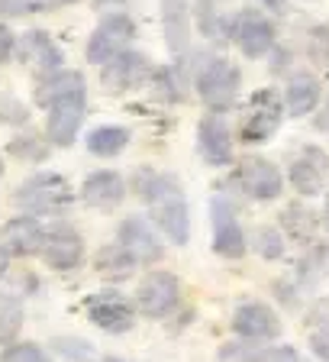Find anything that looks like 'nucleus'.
Listing matches in <instances>:
<instances>
[{"mask_svg": "<svg viewBox=\"0 0 329 362\" xmlns=\"http://www.w3.org/2000/svg\"><path fill=\"white\" fill-rule=\"evenodd\" d=\"M133 191L145 201L152 223L162 230L164 240L174 243V246H187V240H191V207H187V194L181 188L178 175L139 168L133 175Z\"/></svg>", "mask_w": 329, "mask_h": 362, "instance_id": "nucleus-1", "label": "nucleus"}, {"mask_svg": "<svg viewBox=\"0 0 329 362\" xmlns=\"http://www.w3.org/2000/svg\"><path fill=\"white\" fill-rule=\"evenodd\" d=\"M13 204H16V211L20 214H32V217H59V214H68V207L75 204V191H71V185H68L65 175L36 172L13 191Z\"/></svg>", "mask_w": 329, "mask_h": 362, "instance_id": "nucleus-2", "label": "nucleus"}, {"mask_svg": "<svg viewBox=\"0 0 329 362\" xmlns=\"http://www.w3.org/2000/svg\"><path fill=\"white\" fill-rule=\"evenodd\" d=\"M194 90L197 98L203 100V107L213 113H223L236 104L242 90V71L232 59H223V55H210L194 75Z\"/></svg>", "mask_w": 329, "mask_h": 362, "instance_id": "nucleus-3", "label": "nucleus"}, {"mask_svg": "<svg viewBox=\"0 0 329 362\" xmlns=\"http://www.w3.org/2000/svg\"><path fill=\"white\" fill-rule=\"evenodd\" d=\"M133 39H136V20L129 13H123V10H113V13L100 16V23L94 26L84 55H88L90 65L104 68L110 59L133 49Z\"/></svg>", "mask_w": 329, "mask_h": 362, "instance_id": "nucleus-4", "label": "nucleus"}, {"mask_svg": "<svg viewBox=\"0 0 329 362\" xmlns=\"http://www.w3.org/2000/svg\"><path fill=\"white\" fill-rule=\"evenodd\" d=\"M285 110L287 107L281 104L277 90H271V88L255 90L252 98H249L246 110H242L239 139L249 143V146L252 143H268L271 136L281 129V123H285Z\"/></svg>", "mask_w": 329, "mask_h": 362, "instance_id": "nucleus-5", "label": "nucleus"}, {"mask_svg": "<svg viewBox=\"0 0 329 362\" xmlns=\"http://www.w3.org/2000/svg\"><path fill=\"white\" fill-rule=\"evenodd\" d=\"M232 42L246 59H265L277 45V26L262 7H242L232 13Z\"/></svg>", "mask_w": 329, "mask_h": 362, "instance_id": "nucleus-6", "label": "nucleus"}, {"mask_svg": "<svg viewBox=\"0 0 329 362\" xmlns=\"http://www.w3.org/2000/svg\"><path fill=\"white\" fill-rule=\"evenodd\" d=\"M84 117H88V90H75V94L52 100L45 107V136H49V143L55 149L75 146Z\"/></svg>", "mask_w": 329, "mask_h": 362, "instance_id": "nucleus-7", "label": "nucleus"}, {"mask_svg": "<svg viewBox=\"0 0 329 362\" xmlns=\"http://www.w3.org/2000/svg\"><path fill=\"white\" fill-rule=\"evenodd\" d=\"M181 301V281L172 272H149L139 288H136V308L143 317H152V320H162L168 317Z\"/></svg>", "mask_w": 329, "mask_h": 362, "instance_id": "nucleus-8", "label": "nucleus"}, {"mask_svg": "<svg viewBox=\"0 0 329 362\" xmlns=\"http://www.w3.org/2000/svg\"><path fill=\"white\" fill-rule=\"evenodd\" d=\"M236 181L252 201H277L285 191V175L281 168L265 156H246L236 168Z\"/></svg>", "mask_w": 329, "mask_h": 362, "instance_id": "nucleus-9", "label": "nucleus"}, {"mask_svg": "<svg viewBox=\"0 0 329 362\" xmlns=\"http://www.w3.org/2000/svg\"><path fill=\"white\" fill-rule=\"evenodd\" d=\"M152 75H155V65H152L149 55H143L139 49H126V52H120L116 59H110L100 68V81H104V88L113 90V94L143 88V84L152 81Z\"/></svg>", "mask_w": 329, "mask_h": 362, "instance_id": "nucleus-10", "label": "nucleus"}, {"mask_svg": "<svg viewBox=\"0 0 329 362\" xmlns=\"http://www.w3.org/2000/svg\"><path fill=\"white\" fill-rule=\"evenodd\" d=\"M84 308H88L90 324L97 327V330L116 333V337L133 330V327H136V314H139V308H136V304H129L120 291L90 294L88 301H84Z\"/></svg>", "mask_w": 329, "mask_h": 362, "instance_id": "nucleus-11", "label": "nucleus"}, {"mask_svg": "<svg viewBox=\"0 0 329 362\" xmlns=\"http://www.w3.org/2000/svg\"><path fill=\"white\" fill-rule=\"evenodd\" d=\"M210 223H213V249L217 256L223 259H242L249 249V236L242 230L239 217H236V207L223 197H213L210 201Z\"/></svg>", "mask_w": 329, "mask_h": 362, "instance_id": "nucleus-12", "label": "nucleus"}, {"mask_svg": "<svg viewBox=\"0 0 329 362\" xmlns=\"http://www.w3.org/2000/svg\"><path fill=\"white\" fill-rule=\"evenodd\" d=\"M39 256L55 272H75L84 262V240L71 223H52L45 226V243Z\"/></svg>", "mask_w": 329, "mask_h": 362, "instance_id": "nucleus-13", "label": "nucleus"}, {"mask_svg": "<svg viewBox=\"0 0 329 362\" xmlns=\"http://www.w3.org/2000/svg\"><path fill=\"white\" fill-rule=\"evenodd\" d=\"M116 243H123L139 265H155V262H162V256H164L162 230L145 217L120 220V226H116Z\"/></svg>", "mask_w": 329, "mask_h": 362, "instance_id": "nucleus-14", "label": "nucleus"}, {"mask_svg": "<svg viewBox=\"0 0 329 362\" xmlns=\"http://www.w3.org/2000/svg\"><path fill=\"white\" fill-rule=\"evenodd\" d=\"M197 152L213 168H226L232 162V129L220 113L210 110L207 117H201V123H197Z\"/></svg>", "mask_w": 329, "mask_h": 362, "instance_id": "nucleus-15", "label": "nucleus"}, {"mask_svg": "<svg viewBox=\"0 0 329 362\" xmlns=\"http://www.w3.org/2000/svg\"><path fill=\"white\" fill-rule=\"evenodd\" d=\"M287 178H291V188L297 191L300 197L323 194V188H326V181H329V156L320 146H307V149L291 162Z\"/></svg>", "mask_w": 329, "mask_h": 362, "instance_id": "nucleus-16", "label": "nucleus"}, {"mask_svg": "<svg viewBox=\"0 0 329 362\" xmlns=\"http://www.w3.org/2000/svg\"><path fill=\"white\" fill-rule=\"evenodd\" d=\"M232 333L268 343V339L281 337V317L275 314V308H268L262 301H246L232 310Z\"/></svg>", "mask_w": 329, "mask_h": 362, "instance_id": "nucleus-17", "label": "nucleus"}, {"mask_svg": "<svg viewBox=\"0 0 329 362\" xmlns=\"http://www.w3.org/2000/svg\"><path fill=\"white\" fill-rule=\"evenodd\" d=\"M194 4L197 0H162V30L168 52L178 55L191 52V33H194Z\"/></svg>", "mask_w": 329, "mask_h": 362, "instance_id": "nucleus-18", "label": "nucleus"}, {"mask_svg": "<svg viewBox=\"0 0 329 362\" xmlns=\"http://www.w3.org/2000/svg\"><path fill=\"white\" fill-rule=\"evenodd\" d=\"M16 55H20V62H26V65L36 71V78L52 75V71H59V68L65 65L61 49L55 45V39L45 30L23 33V36L16 39Z\"/></svg>", "mask_w": 329, "mask_h": 362, "instance_id": "nucleus-19", "label": "nucleus"}, {"mask_svg": "<svg viewBox=\"0 0 329 362\" xmlns=\"http://www.w3.org/2000/svg\"><path fill=\"white\" fill-rule=\"evenodd\" d=\"M42 243H45V226L32 214H20V217L7 220L0 226V246L7 249V256L16 259L36 256V252H42Z\"/></svg>", "mask_w": 329, "mask_h": 362, "instance_id": "nucleus-20", "label": "nucleus"}, {"mask_svg": "<svg viewBox=\"0 0 329 362\" xmlns=\"http://www.w3.org/2000/svg\"><path fill=\"white\" fill-rule=\"evenodd\" d=\"M123 197H126V178L113 168L90 172L81 185V201L94 211H113L123 204Z\"/></svg>", "mask_w": 329, "mask_h": 362, "instance_id": "nucleus-21", "label": "nucleus"}, {"mask_svg": "<svg viewBox=\"0 0 329 362\" xmlns=\"http://www.w3.org/2000/svg\"><path fill=\"white\" fill-rule=\"evenodd\" d=\"M323 100V84L310 71H294L285 84V107L291 117H310Z\"/></svg>", "mask_w": 329, "mask_h": 362, "instance_id": "nucleus-22", "label": "nucleus"}, {"mask_svg": "<svg viewBox=\"0 0 329 362\" xmlns=\"http://www.w3.org/2000/svg\"><path fill=\"white\" fill-rule=\"evenodd\" d=\"M75 90H88L84 75L75 71V68H59V71H52V75H45L36 81V104L49 107L52 100L65 98V94H75Z\"/></svg>", "mask_w": 329, "mask_h": 362, "instance_id": "nucleus-23", "label": "nucleus"}, {"mask_svg": "<svg viewBox=\"0 0 329 362\" xmlns=\"http://www.w3.org/2000/svg\"><path fill=\"white\" fill-rule=\"evenodd\" d=\"M136 259L133 252H129L123 243H110V246H100L97 256H94V269H97V275H104V279L110 281H120V279H129L136 272Z\"/></svg>", "mask_w": 329, "mask_h": 362, "instance_id": "nucleus-24", "label": "nucleus"}, {"mask_svg": "<svg viewBox=\"0 0 329 362\" xmlns=\"http://www.w3.org/2000/svg\"><path fill=\"white\" fill-rule=\"evenodd\" d=\"M84 146H88L90 156L97 158H113L120 156L129 146V129L116 127V123H104V127H94L88 136H84Z\"/></svg>", "mask_w": 329, "mask_h": 362, "instance_id": "nucleus-25", "label": "nucleus"}, {"mask_svg": "<svg viewBox=\"0 0 329 362\" xmlns=\"http://www.w3.org/2000/svg\"><path fill=\"white\" fill-rule=\"evenodd\" d=\"M281 230H285L287 240L300 243V246H310L316 240V217L310 207H300V204H291L285 214H281Z\"/></svg>", "mask_w": 329, "mask_h": 362, "instance_id": "nucleus-26", "label": "nucleus"}, {"mask_svg": "<svg viewBox=\"0 0 329 362\" xmlns=\"http://www.w3.org/2000/svg\"><path fill=\"white\" fill-rule=\"evenodd\" d=\"M49 136H39V133H20L10 139V156L20 158V162H45L49 158Z\"/></svg>", "mask_w": 329, "mask_h": 362, "instance_id": "nucleus-27", "label": "nucleus"}, {"mask_svg": "<svg viewBox=\"0 0 329 362\" xmlns=\"http://www.w3.org/2000/svg\"><path fill=\"white\" fill-rule=\"evenodd\" d=\"M285 240L287 236L281 226H258L252 236V246L262 259H271V262H275V259H285V249H287Z\"/></svg>", "mask_w": 329, "mask_h": 362, "instance_id": "nucleus-28", "label": "nucleus"}, {"mask_svg": "<svg viewBox=\"0 0 329 362\" xmlns=\"http://www.w3.org/2000/svg\"><path fill=\"white\" fill-rule=\"evenodd\" d=\"M262 353H265V346L258 339L239 337V339H232V343H223L217 356H220V362H262Z\"/></svg>", "mask_w": 329, "mask_h": 362, "instance_id": "nucleus-29", "label": "nucleus"}, {"mask_svg": "<svg viewBox=\"0 0 329 362\" xmlns=\"http://www.w3.org/2000/svg\"><path fill=\"white\" fill-rule=\"evenodd\" d=\"M23 327V308L16 298H0V343H13Z\"/></svg>", "mask_w": 329, "mask_h": 362, "instance_id": "nucleus-30", "label": "nucleus"}, {"mask_svg": "<svg viewBox=\"0 0 329 362\" xmlns=\"http://www.w3.org/2000/svg\"><path fill=\"white\" fill-rule=\"evenodd\" d=\"M52 349L61 356L65 362H94V346L81 337H55Z\"/></svg>", "mask_w": 329, "mask_h": 362, "instance_id": "nucleus-31", "label": "nucleus"}, {"mask_svg": "<svg viewBox=\"0 0 329 362\" xmlns=\"http://www.w3.org/2000/svg\"><path fill=\"white\" fill-rule=\"evenodd\" d=\"M0 362H49L42 346L36 343H7V346L0 349Z\"/></svg>", "mask_w": 329, "mask_h": 362, "instance_id": "nucleus-32", "label": "nucleus"}, {"mask_svg": "<svg viewBox=\"0 0 329 362\" xmlns=\"http://www.w3.org/2000/svg\"><path fill=\"white\" fill-rule=\"evenodd\" d=\"M310 45H313V55L320 62H329V23L316 26L313 36H310Z\"/></svg>", "mask_w": 329, "mask_h": 362, "instance_id": "nucleus-33", "label": "nucleus"}, {"mask_svg": "<svg viewBox=\"0 0 329 362\" xmlns=\"http://www.w3.org/2000/svg\"><path fill=\"white\" fill-rule=\"evenodd\" d=\"M16 55V36L7 23H0V65H7Z\"/></svg>", "mask_w": 329, "mask_h": 362, "instance_id": "nucleus-34", "label": "nucleus"}, {"mask_svg": "<svg viewBox=\"0 0 329 362\" xmlns=\"http://www.w3.org/2000/svg\"><path fill=\"white\" fill-rule=\"evenodd\" d=\"M26 107L16 104V100H10V104H0V123H26Z\"/></svg>", "mask_w": 329, "mask_h": 362, "instance_id": "nucleus-35", "label": "nucleus"}, {"mask_svg": "<svg viewBox=\"0 0 329 362\" xmlns=\"http://www.w3.org/2000/svg\"><path fill=\"white\" fill-rule=\"evenodd\" d=\"M313 353L320 356L323 362H329V330L326 333H316V337H313Z\"/></svg>", "mask_w": 329, "mask_h": 362, "instance_id": "nucleus-36", "label": "nucleus"}, {"mask_svg": "<svg viewBox=\"0 0 329 362\" xmlns=\"http://www.w3.org/2000/svg\"><path fill=\"white\" fill-rule=\"evenodd\" d=\"M258 4H262L268 13H275V16H285L287 10H291V4H287V0H258Z\"/></svg>", "mask_w": 329, "mask_h": 362, "instance_id": "nucleus-37", "label": "nucleus"}, {"mask_svg": "<svg viewBox=\"0 0 329 362\" xmlns=\"http://www.w3.org/2000/svg\"><path fill=\"white\" fill-rule=\"evenodd\" d=\"M7 262H10V256H7V249L0 246V279L7 275Z\"/></svg>", "mask_w": 329, "mask_h": 362, "instance_id": "nucleus-38", "label": "nucleus"}, {"mask_svg": "<svg viewBox=\"0 0 329 362\" xmlns=\"http://www.w3.org/2000/svg\"><path fill=\"white\" fill-rule=\"evenodd\" d=\"M323 223L329 226V194H326V207H323Z\"/></svg>", "mask_w": 329, "mask_h": 362, "instance_id": "nucleus-39", "label": "nucleus"}, {"mask_svg": "<svg viewBox=\"0 0 329 362\" xmlns=\"http://www.w3.org/2000/svg\"><path fill=\"white\" fill-rule=\"evenodd\" d=\"M100 362H126V359H120V356H104Z\"/></svg>", "mask_w": 329, "mask_h": 362, "instance_id": "nucleus-40", "label": "nucleus"}, {"mask_svg": "<svg viewBox=\"0 0 329 362\" xmlns=\"http://www.w3.org/2000/svg\"><path fill=\"white\" fill-rule=\"evenodd\" d=\"M0 175H4V156H0Z\"/></svg>", "mask_w": 329, "mask_h": 362, "instance_id": "nucleus-41", "label": "nucleus"}, {"mask_svg": "<svg viewBox=\"0 0 329 362\" xmlns=\"http://www.w3.org/2000/svg\"><path fill=\"white\" fill-rule=\"evenodd\" d=\"M294 362H307V359H304V356H297V359H294Z\"/></svg>", "mask_w": 329, "mask_h": 362, "instance_id": "nucleus-42", "label": "nucleus"}]
</instances>
